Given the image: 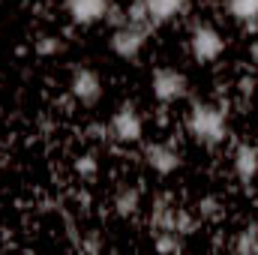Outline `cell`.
<instances>
[{"label":"cell","mask_w":258,"mask_h":255,"mask_svg":"<svg viewBox=\"0 0 258 255\" xmlns=\"http://www.w3.org/2000/svg\"><path fill=\"white\" fill-rule=\"evenodd\" d=\"M186 132L201 147H216L228 135V114L216 102H192L186 111Z\"/></svg>","instance_id":"6da1fadb"},{"label":"cell","mask_w":258,"mask_h":255,"mask_svg":"<svg viewBox=\"0 0 258 255\" xmlns=\"http://www.w3.org/2000/svg\"><path fill=\"white\" fill-rule=\"evenodd\" d=\"M222 51H225V39L213 24L201 21L189 30V54L195 63H213L222 57Z\"/></svg>","instance_id":"7a4b0ae2"},{"label":"cell","mask_w":258,"mask_h":255,"mask_svg":"<svg viewBox=\"0 0 258 255\" xmlns=\"http://www.w3.org/2000/svg\"><path fill=\"white\" fill-rule=\"evenodd\" d=\"M150 90H153L156 102L168 105V102H177L189 93V78H186V72H180L174 66H159L150 75Z\"/></svg>","instance_id":"3957f363"},{"label":"cell","mask_w":258,"mask_h":255,"mask_svg":"<svg viewBox=\"0 0 258 255\" xmlns=\"http://www.w3.org/2000/svg\"><path fill=\"white\" fill-rule=\"evenodd\" d=\"M108 135H111L114 141H120V144H135V141H141V135H144V120H141V114H138V108H135L132 102H120V105H117V111H114L111 120H108Z\"/></svg>","instance_id":"277c9868"},{"label":"cell","mask_w":258,"mask_h":255,"mask_svg":"<svg viewBox=\"0 0 258 255\" xmlns=\"http://www.w3.org/2000/svg\"><path fill=\"white\" fill-rule=\"evenodd\" d=\"M147 27H138V24H123V27H114L111 33V51L120 57V60H135L144 45H147Z\"/></svg>","instance_id":"5b68a950"},{"label":"cell","mask_w":258,"mask_h":255,"mask_svg":"<svg viewBox=\"0 0 258 255\" xmlns=\"http://www.w3.org/2000/svg\"><path fill=\"white\" fill-rule=\"evenodd\" d=\"M69 93L81 105H96L99 96H102V78H99V72L90 69V66H78L72 72V78H69Z\"/></svg>","instance_id":"8992f818"},{"label":"cell","mask_w":258,"mask_h":255,"mask_svg":"<svg viewBox=\"0 0 258 255\" xmlns=\"http://www.w3.org/2000/svg\"><path fill=\"white\" fill-rule=\"evenodd\" d=\"M144 162H147L156 174L168 177V174H174V171L180 168L183 156H180V150H177L171 141H153V144L144 147Z\"/></svg>","instance_id":"52a82bcc"},{"label":"cell","mask_w":258,"mask_h":255,"mask_svg":"<svg viewBox=\"0 0 258 255\" xmlns=\"http://www.w3.org/2000/svg\"><path fill=\"white\" fill-rule=\"evenodd\" d=\"M63 6H66V15L72 18V24L90 27V24L105 21V12H108L111 0H63Z\"/></svg>","instance_id":"ba28073f"},{"label":"cell","mask_w":258,"mask_h":255,"mask_svg":"<svg viewBox=\"0 0 258 255\" xmlns=\"http://www.w3.org/2000/svg\"><path fill=\"white\" fill-rule=\"evenodd\" d=\"M231 168H234V177L249 186L258 177V147L255 144H237L234 156H231Z\"/></svg>","instance_id":"9c48e42d"},{"label":"cell","mask_w":258,"mask_h":255,"mask_svg":"<svg viewBox=\"0 0 258 255\" xmlns=\"http://www.w3.org/2000/svg\"><path fill=\"white\" fill-rule=\"evenodd\" d=\"M147 6V18L153 27H162L174 18H180L186 9H189V0H144Z\"/></svg>","instance_id":"30bf717a"},{"label":"cell","mask_w":258,"mask_h":255,"mask_svg":"<svg viewBox=\"0 0 258 255\" xmlns=\"http://www.w3.org/2000/svg\"><path fill=\"white\" fill-rule=\"evenodd\" d=\"M174 216H177V207L168 201V195H159L153 201V210H150V228L153 231H174Z\"/></svg>","instance_id":"8fae6325"},{"label":"cell","mask_w":258,"mask_h":255,"mask_svg":"<svg viewBox=\"0 0 258 255\" xmlns=\"http://www.w3.org/2000/svg\"><path fill=\"white\" fill-rule=\"evenodd\" d=\"M225 9L246 30H255L258 27V0H225Z\"/></svg>","instance_id":"7c38bea8"},{"label":"cell","mask_w":258,"mask_h":255,"mask_svg":"<svg viewBox=\"0 0 258 255\" xmlns=\"http://www.w3.org/2000/svg\"><path fill=\"white\" fill-rule=\"evenodd\" d=\"M138 207H141V192L135 189V186L117 189V195H114V213H117V216L129 219V216L138 213Z\"/></svg>","instance_id":"4fadbf2b"},{"label":"cell","mask_w":258,"mask_h":255,"mask_svg":"<svg viewBox=\"0 0 258 255\" xmlns=\"http://www.w3.org/2000/svg\"><path fill=\"white\" fill-rule=\"evenodd\" d=\"M153 246L159 252H183V234H177V231H156Z\"/></svg>","instance_id":"5bb4252c"},{"label":"cell","mask_w":258,"mask_h":255,"mask_svg":"<svg viewBox=\"0 0 258 255\" xmlns=\"http://www.w3.org/2000/svg\"><path fill=\"white\" fill-rule=\"evenodd\" d=\"M234 249H237V252H258V225L243 228V231L234 237Z\"/></svg>","instance_id":"9a60e30c"},{"label":"cell","mask_w":258,"mask_h":255,"mask_svg":"<svg viewBox=\"0 0 258 255\" xmlns=\"http://www.w3.org/2000/svg\"><path fill=\"white\" fill-rule=\"evenodd\" d=\"M126 21L129 24H138V27H147V30H153V24H150V18H147V6H144V0H132L126 6Z\"/></svg>","instance_id":"2e32d148"},{"label":"cell","mask_w":258,"mask_h":255,"mask_svg":"<svg viewBox=\"0 0 258 255\" xmlns=\"http://www.w3.org/2000/svg\"><path fill=\"white\" fill-rule=\"evenodd\" d=\"M33 48H36V54H39V57H54V54H60V51H63V42H60L57 36H51V33H48V36H39V39L33 42Z\"/></svg>","instance_id":"e0dca14e"},{"label":"cell","mask_w":258,"mask_h":255,"mask_svg":"<svg viewBox=\"0 0 258 255\" xmlns=\"http://www.w3.org/2000/svg\"><path fill=\"white\" fill-rule=\"evenodd\" d=\"M75 171H78L81 177H96V171H99V162H96V156H93V153H84V156H78V159H75Z\"/></svg>","instance_id":"ac0fdd59"},{"label":"cell","mask_w":258,"mask_h":255,"mask_svg":"<svg viewBox=\"0 0 258 255\" xmlns=\"http://www.w3.org/2000/svg\"><path fill=\"white\" fill-rule=\"evenodd\" d=\"M105 21H108L111 27H123V24H126V9L111 3V6H108V12H105Z\"/></svg>","instance_id":"d6986e66"},{"label":"cell","mask_w":258,"mask_h":255,"mask_svg":"<svg viewBox=\"0 0 258 255\" xmlns=\"http://www.w3.org/2000/svg\"><path fill=\"white\" fill-rule=\"evenodd\" d=\"M198 207H201V216H216V198H204Z\"/></svg>","instance_id":"ffe728a7"},{"label":"cell","mask_w":258,"mask_h":255,"mask_svg":"<svg viewBox=\"0 0 258 255\" xmlns=\"http://www.w3.org/2000/svg\"><path fill=\"white\" fill-rule=\"evenodd\" d=\"M81 249H87V252H99V240H96V237H90V240H84V243H81Z\"/></svg>","instance_id":"44dd1931"}]
</instances>
